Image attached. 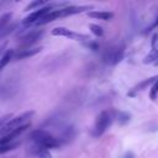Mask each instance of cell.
<instances>
[{
	"mask_svg": "<svg viewBox=\"0 0 158 158\" xmlns=\"http://www.w3.org/2000/svg\"><path fill=\"white\" fill-rule=\"evenodd\" d=\"M154 65H158V60H157V62H156V63H154Z\"/></svg>",
	"mask_w": 158,
	"mask_h": 158,
	"instance_id": "cell-22",
	"label": "cell"
},
{
	"mask_svg": "<svg viewBox=\"0 0 158 158\" xmlns=\"http://www.w3.org/2000/svg\"><path fill=\"white\" fill-rule=\"evenodd\" d=\"M52 36H57V37H67V38H70V40H74V41H80V42H88L90 41L91 38L88 36V35H84V33H78V32H73L65 27H54L52 30Z\"/></svg>",
	"mask_w": 158,
	"mask_h": 158,
	"instance_id": "cell-5",
	"label": "cell"
},
{
	"mask_svg": "<svg viewBox=\"0 0 158 158\" xmlns=\"http://www.w3.org/2000/svg\"><path fill=\"white\" fill-rule=\"evenodd\" d=\"M33 115H35V111H25V112L17 115V116H15V117H11L6 123H4V125L0 127V138L4 137V136H6L7 133H10L12 130L19 128V127H21V126H23V125L30 123L28 120H30Z\"/></svg>",
	"mask_w": 158,
	"mask_h": 158,
	"instance_id": "cell-2",
	"label": "cell"
},
{
	"mask_svg": "<svg viewBox=\"0 0 158 158\" xmlns=\"http://www.w3.org/2000/svg\"><path fill=\"white\" fill-rule=\"evenodd\" d=\"M42 51V47H35V48H20L17 52H15L14 59H25L36 56Z\"/></svg>",
	"mask_w": 158,
	"mask_h": 158,
	"instance_id": "cell-8",
	"label": "cell"
},
{
	"mask_svg": "<svg viewBox=\"0 0 158 158\" xmlns=\"http://www.w3.org/2000/svg\"><path fill=\"white\" fill-rule=\"evenodd\" d=\"M17 142H14V143H9V144H0V154H4V153H7L12 149H15L17 147Z\"/></svg>",
	"mask_w": 158,
	"mask_h": 158,
	"instance_id": "cell-16",
	"label": "cell"
},
{
	"mask_svg": "<svg viewBox=\"0 0 158 158\" xmlns=\"http://www.w3.org/2000/svg\"><path fill=\"white\" fill-rule=\"evenodd\" d=\"M125 57V46L117 44L114 47L107 48L102 54V62L109 65H116L118 64Z\"/></svg>",
	"mask_w": 158,
	"mask_h": 158,
	"instance_id": "cell-4",
	"label": "cell"
},
{
	"mask_svg": "<svg viewBox=\"0 0 158 158\" xmlns=\"http://www.w3.org/2000/svg\"><path fill=\"white\" fill-rule=\"evenodd\" d=\"M114 120L112 112L111 111H101L95 120V125H94V130H93V135L95 137H100L101 135H104V132L110 127L111 122Z\"/></svg>",
	"mask_w": 158,
	"mask_h": 158,
	"instance_id": "cell-3",
	"label": "cell"
},
{
	"mask_svg": "<svg viewBox=\"0 0 158 158\" xmlns=\"http://www.w3.org/2000/svg\"><path fill=\"white\" fill-rule=\"evenodd\" d=\"M31 152L37 158H52V154L49 153V151L47 148L38 146V144H35L33 147H31Z\"/></svg>",
	"mask_w": 158,
	"mask_h": 158,
	"instance_id": "cell-11",
	"label": "cell"
},
{
	"mask_svg": "<svg viewBox=\"0 0 158 158\" xmlns=\"http://www.w3.org/2000/svg\"><path fill=\"white\" fill-rule=\"evenodd\" d=\"M44 31L43 30H31L26 33H23L22 36H20L19 38V44L21 48H31L32 44H35L42 36H43Z\"/></svg>",
	"mask_w": 158,
	"mask_h": 158,
	"instance_id": "cell-6",
	"label": "cell"
},
{
	"mask_svg": "<svg viewBox=\"0 0 158 158\" xmlns=\"http://www.w3.org/2000/svg\"><path fill=\"white\" fill-rule=\"evenodd\" d=\"M47 5V2L44 1V0H36V1H32V2H30L26 7H25V11H30V10H33V9H41V7H43V6H46Z\"/></svg>",
	"mask_w": 158,
	"mask_h": 158,
	"instance_id": "cell-14",
	"label": "cell"
},
{
	"mask_svg": "<svg viewBox=\"0 0 158 158\" xmlns=\"http://www.w3.org/2000/svg\"><path fill=\"white\" fill-rule=\"evenodd\" d=\"M111 112H112L114 120H116L118 125H126L131 120V114L127 112V111H116V110H114Z\"/></svg>",
	"mask_w": 158,
	"mask_h": 158,
	"instance_id": "cell-9",
	"label": "cell"
},
{
	"mask_svg": "<svg viewBox=\"0 0 158 158\" xmlns=\"http://www.w3.org/2000/svg\"><path fill=\"white\" fill-rule=\"evenodd\" d=\"M157 60H158V46L152 47L151 52L144 57L143 63L144 64H151V63H156Z\"/></svg>",
	"mask_w": 158,
	"mask_h": 158,
	"instance_id": "cell-13",
	"label": "cell"
},
{
	"mask_svg": "<svg viewBox=\"0 0 158 158\" xmlns=\"http://www.w3.org/2000/svg\"><path fill=\"white\" fill-rule=\"evenodd\" d=\"M88 16L89 17H93V19H98V20H104V21H109L114 17V12H110V11H96V10H93V11H89L88 12Z\"/></svg>",
	"mask_w": 158,
	"mask_h": 158,
	"instance_id": "cell-10",
	"label": "cell"
},
{
	"mask_svg": "<svg viewBox=\"0 0 158 158\" xmlns=\"http://www.w3.org/2000/svg\"><path fill=\"white\" fill-rule=\"evenodd\" d=\"M135 157V154L132 153V152H127V153H125V156H123V158H133Z\"/></svg>",
	"mask_w": 158,
	"mask_h": 158,
	"instance_id": "cell-21",
	"label": "cell"
},
{
	"mask_svg": "<svg viewBox=\"0 0 158 158\" xmlns=\"http://www.w3.org/2000/svg\"><path fill=\"white\" fill-rule=\"evenodd\" d=\"M83 44H84V47H86V48H89L91 51H98L99 49V43L95 42V41H93V40H90L88 42H84Z\"/></svg>",
	"mask_w": 158,
	"mask_h": 158,
	"instance_id": "cell-18",
	"label": "cell"
},
{
	"mask_svg": "<svg viewBox=\"0 0 158 158\" xmlns=\"http://www.w3.org/2000/svg\"><path fill=\"white\" fill-rule=\"evenodd\" d=\"M157 26H158V19H157V20H156V21H154V22H153V23H152V25H151L149 27H147V30H146V32H149L151 30H153V28H156Z\"/></svg>",
	"mask_w": 158,
	"mask_h": 158,
	"instance_id": "cell-20",
	"label": "cell"
},
{
	"mask_svg": "<svg viewBox=\"0 0 158 158\" xmlns=\"http://www.w3.org/2000/svg\"><path fill=\"white\" fill-rule=\"evenodd\" d=\"M14 56H15V51H14V49L7 48V49H6V52L4 53V56H2V57H1V59H0V70H1V69H4V68L10 63V60L14 58Z\"/></svg>",
	"mask_w": 158,
	"mask_h": 158,
	"instance_id": "cell-12",
	"label": "cell"
},
{
	"mask_svg": "<svg viewBox=\"0 0 158 158\" xmlns=\"http://www.w3.org/2000/svg\"><path fill=\"white\" fill-rule=\"evenodd\" d=\"M158 79V75H154V77H151V78H147V79H144V80H142V81H139L135 88H132L128 93H127V95L130 96V98H135L136 95H137V93L138 91H141V90H144L146 88H148L149 85H153L154 83H156V80Z\"/></svg>",
	"mask_w": 158,
	"mask_h": 158,
	"instance_id": "cell-7",
	"label": "cell"
},
{
	"mask_svg": "<svg viewBox=\"0 0 158 158\" xmlns=\"http://www.w3.org/2000/svg\"><path fill=\"white\" fill-rule=\"evenodd\" d=\"M30 138L35 142V144H38L43 148H58L62 144L58 137L53 136L52 133L42 128L32 131L30 135Z\"/></svg>",
	"mask_w": 158,
	"mask_h": 158,
	"instance_id": "cell-1",
	"label": "cell"
},
{
	"mask_svg": "<svg viewBox=\"0 0 158 158\" xmlns=\"http://www.w3.org/2000/svg\"><path fill=\"white\" fill-rule=\"evenodd\" d=\"M158 96V79L156 80V83L152 85L151 90H149V99L151 100H156Z\"/></svg>",
	"mask_w": 158,
	"mask_h": 158,
	"instance_id": "cell-17",
	"label": "cell"
},
{
	"mask_svg": "<svg viewBox=\"0 0 158 158\" xmlns=\"http://www.w3.org/2000/svg\"><path fill=\"white\" fill-rule=\"evenodd\" d=\"M89 28H90V31L94 33V36H96V37H101V36L104 35L102 27L99 26V25H96V23H89Z\"/></svg>",
	"mask_w": 158,
	"mask_h": 158,
	"instance_id": "cell-15",
	"label": "cell"
},
{
	"mask_svg": "<svg viewBox=\"0 0 158 158\" xmlns=\"http://www.w3.org/2000/svg\"><path fill=\"white\" fill-rule=\"evenodd\" d=\"M6 46H7V44H6V42H5V43H2V44L0 46V59H1V57L4 56V53L6 52Z\"/></svg>",
	"mask_w": 158,
	"mask_h": 158,
	"instance_id": "cell-19",
	"label": "cell"
}]
</instances>
